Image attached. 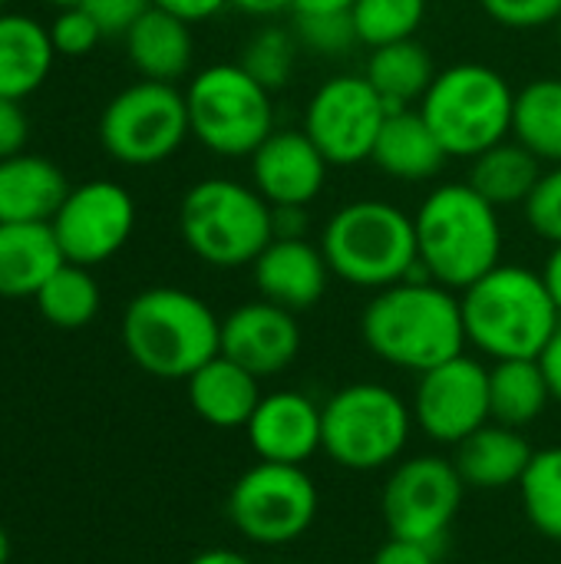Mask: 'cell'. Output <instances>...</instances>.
Instances as JSON below:
<instances>
[{
  "label": "cell",
  "instance_id": "cell-24",
  "mask_svg": "<svg viewBox=\"0 0 561 564\" xmlns=\"http://www.w3.org/2000/svg\"><path fill=\"white\" fill-rule=\"evenodd\" d=\"M122 40H126V56L142 79L179 86V79L192 73V63H195L192 23L159 7L142 13Z\"/></svg>",
  "mask_w": 561,
  "mask_h": 564
},
{
  "label": "cell",
  "instance_id": "cell-16",
  "mask_svg": "<svg viewBox=\"0 0 561 564\" xmlns=\"http://www.w3.org/2000/svg\"><path fill=\"white\" fill-rule=\"evenodd\" d=\"M301 324L298 314L278 307L265 297L245 301L222 317V354L258 380L281 377L301 357Z\"/></svg>",
  "mask_w": 561,
  "mask_h": 564
},
{
  "label": "cell",
  "instance_id": "cell-1",
  "mask_svg": "<svg viewBox=\"0 0 561 564\" xmlns=\"http://www.w3.org/2000/svg\"><path fill=\"white\" fill-rule=\"evenodd\" d=\"M360 337L380 364L413 377L470 347L460 294L427 274L370 294L360 314Z\"/></svg>",
  "mask_w": 561,
  "mask_h": 564
},
{
  "label": "cell",
  "instance_id": "cell-41",
  "mask_svg": "<svg viewBox=\"0 0 561 564\" xmlns=\"http://www.w3.org/2000/svg\"><path fill=\"white\" fill-rule=\"evenodd\" d=\"M370 564H440V552L436 549H427V545H417V542L387 539L374 552Z\"/></svg>",
  "mask_w": 561,
  "mask_h": 564
},
{
  "label": "cell",
  "instance_id": "cell-38",
  "mask_svg": "<svg viewBox=\"0 0 561 564\" xmlns=\"http://www.w3.org/2000/svg\"><path fill=\"white\" fill-rule=\"evenodd\" d=\"M479 7L506 30H546L561 20V0H479Z\"/></svg>",
  "mask_w": 561,
  "mask_h": 564
},
{
  "label": "cell",
  "instance_id": "cell-48",
  "mask_svg": "<svg viewBox=\"0 0 561 564\" xmlns=\"http://www.w3.org/2000/svg\"><path fill=\"white\" fill-rule=\"evenodd\" d=\"M354 0H291L294 13H331V10H350Z\"/></svg>",
  "mask_w": 561,
  "mask_h": 564
},
{
  "label": "cell",
  "instance_id": "cell-49",
  "mask_svg": "<svg viewBox=\"0 0 561 564\" xmlns=\"http://www.w3.org/2000/svg\"><path fill=\"white\" fill-rule=\"evenodd\" d=\"M10 562V539H7V532L0 529V564Z\"/></svg>",
  "mask_w": 561,
  "mask_h": 564
},
{
  "label": "cell",
  "instance_id": "cell-40",
  "mask_svg": "<svg viewBox=\"0 0 561 564\" xmlns=\"http://www.w3.org/2000/svg\"><path fill=\"white\" fill-rule=\"evenodd\" d=\"M26 139H30V119L23 106L17 99L0 96V159L26 152Z\"/></svg>",
  "mask_w": 561,
  "mask_h": 564
},
{
  "label": "cell",
  "instance_id": "cell-22",
  "mask_svg": "<svg viewBox=\"0 0 561 564\" xmlns=\"http://www.w3.org/2000/svg\"><path fill=\"white\" fill-rule=\"evenodd\" d=\"M188 406L215 430H245L261 403V380L225 354L212 357L185 380Z\"/></svg>",
  "mask_w": 561,
  "mask_h": 564
},
{
  "label": "cell",
  "instance_id": "cell-34",
  "mask_svg": "<svg viewBox=\"0 0 561 564\" xmlns=\"http://www.w3.org/2000/svg\"><path fill=\"white\" fill-rule=\"evenodd\" d=\"M298 56H301V43L298 33L288 26H261L258 33H251V40L241 46L238 63L271 93L284 89L298 69Z\"/></svg>",
  "mask_w": 561,
  "mask_h": 564
},
{
  "label": "cell",
  "instance_id": "cell-43",
  "mask_svg": "<svg viewBox=\"0 0 561 564\" xmlns=\"http://www.w3.org/2000/svg\"><path fill=\"white\" fill-rule=\"evenodd\" d=\"M539 367L546 373V383L552 390V400L561 403V324L559 330L552 334V340L546 344V350L539 354Z\"/></svg>",
  "mask_w": 561,
  "mask_h": 564
},
{
  "label": "cell",
  "instance_id": "cell-23",
  "mask_svg": "<svg viewBox=\"0 0 561 564\" xmlns=\"http://www.w3.org/2000/svg\"><path fill=\"white\" fill-rule=\"evenodd\" d=\"M69 188L63 169L46 155L20 152L0 159V225L53 221Z\"/></svg>",
  "mask_w": 561,
  "mask_h": 564
},
{
  "label": "cell",
  "instance_id": "cell-33",
  "mask_svg": "<svg viewBox=\"0 0 561 564\" xmlns=\"http://www.w3.org/2000/svg\"><path fill=\"white\" fill-rule=\"evenodd\" d=\"M430 0H354L350 20L360 46H387L397 40H413L427 20Z\"/></svg>",
  "mask_w": 561,
  "mask_h": 564
},
{
  "label": "cell",
  "instance_id": "cell-30",
  "mask_svg": "<svg viewBox=\"0 0 561 564\" xmlns=\"http://www.w3.org/2000/svg\"><path fill=\"white\" fill-rule=\"evenodd\" d=\"M513 139L522 142L542 165H561V79L536 76L516 89Z\"/></svg>",
  "mask_w": 561,
  "mask_h": 564
},
{
  "label": "cell",
  "instance_id": "cell-2",
  "mask_svg": "<svg viewBox=\"0 0 561 564\" xmlns=\"http://www.w3.org/2000/svg\"><path fill=\"white\" fill-rule=\"evenodd\" d=\"M413 225L423 274L456 294L503 264V212L470 182H443L430 188Z\"/></svg>",
  "mask_w": 561,
  "mask_h": 564
},
{
  "label": "cell",
  "instance_id": "cell-31",
  "mask_svg": "<svg viewBox=\"0 0 561 564\" xmlns=\"http://www.w3.org/2000/svg\"><path fill=\"white\" fill-rule=\"evenodd\" d=\"M33 301H36V311L43 314L46 324H53L60 330H79L99 314L103 294H99V284H96L89 268L66 261L40 288V294Z\"/></svg>",
  "mask_w": 561,
  "mask_h": 564
},
{
  "label": "cell",
  "instance_id": "cell-13",
  "mask_svg": "<svg viewBox=\"0 0 561 564\" xmlns=\"http://www.w3.org/2000/svg\"><path fill=\"white\" fill-rule=\"evenodd\" d=\"M387 116L390 106L364 73H334L311 93L301 129L331 169H354L370 162Z\"/></svg>",
  "mask_w": 561,
  "mask_h": 564
},
{
  "label": "cell",
  "instance_id": "cell-47",
  "mask_svg": "<svg viewBox=\"0 0 561 564\" xmlns=\"http://www.w3.org/2000/svg\"><path fill=\"white\" fill-rule=\"evenodd\" d=\"M185 564H255L248 555L235 552V549H205L195 558H188Z\"/></svg>",
  "mask_w": 561,
  "mask_h": 564
},
{
  "label": "cell",
  "instance_id": "cell-11",
  "mask_svg": "<svg viewBox=\"0 0 561 564\" xmlns=\"http://www.w3.org/2000/svg\"><path fill=\"white\" fill-rule=\"evenodd\" d=\"M321 509V492L304 466L255 463L245 469L225 502L231 529L261 549H284L308 535Z\"/></svg>",
  "mask_w": 561,
  "mask_h": 564
},
{
  "label": "cell",
  "instance_id": "cell-7",
  "mask_svg": "<svg viewBox=\"0 0 561 564\" xmlns=\"http://www.w3.org/2000/svg\"><path fill=\"white\" fill-rule=\"evenodd\" d=\"M413 430V406L387 383L357 380L321 403V453L347 473L393 469Z\"/></svg>",
  "mask_w": 561,
  "mask_h": 564
},
{
  "label": "cell",
  "instance_id": "cell-46",
  "mask_svg": "<svg viewBox=\"0 0 561 564\" xmlns=\"http://www.w3.org/2000/svg\"><path fill=\"white\" fill-rule=\"evenodd\" d=\"M542 281H546V288H549V294H552V301H555L561 314V245H555L549 251V258L542 264Z\"/></svg>",
  "mask_w": 561,
  "mask_h": 564
},
{
  "label": "cell",
  "instance_id": "cell-28",
  "mask_svg": "<svg viewBox=\"0 0 561 564\" xmlns=\"http://www.w3.org/2000/svg\"><path fill=\"white\" fill-rule=\"evenodd\" d=\"M546 165L522 145L516 142L513 135L496 142L493 149L479 152L473 162H470V185L486 198L493 202L499 212L503 208H522L526 198L532 195L536 182L542 178Z\"/></svg>",
  "mask_w": 561,
  "mask_h": 564
},
{
  "label": "cell",
  "instance_id": "cell-32",
  "mask_svg": "<svg viewBox=\"0 0 561 564\" xmlns=\"http://www.w3.org/2000/svg\"><path fill=\"white\" fill-rule=\"evenodd\" d=\"M529 525L561 545V446L536 449L522 482L516 486Z\"/></svg>",
  "mask_w": 561,
  "mask_h": 564
},
{
  "label": "cell",
  "instance_id": "cell-51",
  "mask_svg": "<svg viewBox=\"0 0 561 564\" xmlns=\"http://www.w3.org/2000/svg\"><path fill=\"white\" fill-rule=\"evenodd\" d=\"M555 26H559V43H561V20H559V23H555Z\"/></svg>",
  "mask_w": 561,
  "mask_h": 564
},
{
  "label": "cell",
  "instance_id": "cell-12",
  "mask_svg": "<svg viewBox=\"0 0 561 564\" xmlns=\"http://www.w3.org/2000/svg\"><path fill=\"white\" fill-rule=\"evenodd\" d=\"M466 482L453 459L440 453H420L400 459L380 492V512L390 539L443 549L460 509Z\"/></svg>",
  "mask_w": 561,
  "mask_h": 564
},
{
  "label": "cell",
  "instance_id": "cell-50",
  "mask_svg": "<svg viewBox=\"0 0 561 564\" xmlns=\"http://www.w3.org/2000/svg\"><path fill=\"white\" fill-rule=\"evenodd\" d=\"M50 7H56V10H66V7H83L86 0H46Z\"/></svg>",
  "mask_w": 561,
  "mask_h": 564
},
{
  "label": "cell",
  "instance_id": "cell-19",
  "mask_svg": "<svg viewBox=\"0 0 561 564\" xmlns=\"http://www.w3.org/2000/svg\"><path fill=\"white\" fill-rule=\"evenodd\" d=\"M258 297L294 314L311 311L331 284V268L321 245L308 238H274L251 264Z\"/></svg>",
  "mask_w": 561,
  "mask_h": 564
},
{
  "label": "cell",
  "instance_id": "cell-42",
  "mask_svg": "<svg viewBox=\"0 0 561 564\" xmlns=\"http://www.w3.org/2000/svg\"><path fill=\"white\" fill-rule=\"evenodd\" d=\"M152 7L185 20V23H205L212 17H218L225 7H231V0H152Z\"/></svg>",
  "mask_w": 561,
  "mask_h": 564
},
{
  "label": "cell",
  "instance_id": "cell-20",
  "mask_svg": "<svg viewBox=\"0 0 561 564\" xmlns=\"http://www.w3.org/2000/svg\"><path fill=\"white\" fill-rule=\"evenodd\" d=\"M370 162L393 182L423 185V182H433L446 169L450 152L443 149L436 132L427 126L420 109H390L377 135Z\"/></svg>",
  "mask_w": 561,
  "mask_h": 564
},
{
  "label": "cell",
  "instance_id": "cell-8",
  "mask_svg": "<svg viewBox=\"0 0 561 564\" xmlns=\"http://www.w3.org/2000/svg\"><path fill=\"white\" fill-rule=\"evenodd\" d=\"M450 159L473 162L479 152L513 135L516 89L486 63H453L436 73L417 106Z\"/></svg>",
  "mask_w": 561,
  "mask_h": 564
},
{
  "label": "cell",
  "instance_id": "cell-44",
  "mask_svg": "<svg viewBox=\"0 0 561 564\" xmlns=\"http://www.w3.org/2000/svg\"><path fill=\"white\" fill-rule=\"evenodd\" d=\"M308 208H274V238H308Z\"/></svg>",
  "mask_w": 561,
  "mask_h": 564
},
{
  "label": "cell",
  "instance_id": "cell-26",
  "mask_svg": "<svg viewBox=\"0 0 561 564\" xmlns=\"http://www.w3.org/2000/svg\"><path fill=\"white\" fill-rule=\"evenodd\" d=\"M63 264L66 258L50 221L0 225V297H36Z\"/></svg>",
  "mask_w": 561,
  "mask_h": 564
},
{
  "label": "cell",
  "instance_id": "cell-10",
  "mask_svg": "<svg viewBox=\"0 0 561 564\" xmlns=\"http://www.w3.org/2000/svg\"><path fill=\"white\" fill-rule=\"evenodd\" d=\"M192 135L185 89L175 83L136 79L122 86L99 116V145L129 169L169 162Z\"/></svg>",
  "mask_w": 561,
  "mask_h": 564
},
{
  "label": "cell",
  "instance_id": "cell-4",
  "mask_svg": "<svg viewBox=\"0 0 561 564\" xmlns=\"http://www.w3.org/2000/svg\"><path fill=\"white\" fill-rule=\"evenodd\" d=\"M119 334L129 360L159 380H188L222 354V317L208 301L172 284L139 291L122 311Z\"/></svg>",
  "mask_w": 561,
  "mask_h": 564
},
{
  "label": "cell",
  "instance_id": "cell-45",
  "mask_svg": "<svg viewBox=\"0 0 561 564\" xmlns=\"http://www.w3.org/2000/svg\"><path fill=\"white\" fill-rule=\"evenodd\" d=\"M231 7L248 13V17L268 20V17H278V13L291 10V0H231Z\"/></svg>",
  "mask_w": 561,
  "mask_h": 564
},
{
  "label": "cell",
  "instance_id": "cell-52",
  "mask_svg": "<svg viewBox=\"0 0 561 564\" xmlns=\"http://www.w3.org/2000/svg\"><path fill=\"white\" fill-rule=\"evenodd\" d=\"M3 7H7V0H0V10H3Z\"/></svg>",
  "mask_w": 561,
  "mask_h": 564
},
{
  "label": "cell",
  "instance_id": "cell-15",
  "mask_svg": "<svg viewBox=\"0 0 561 564\" xmlns=\"http://www.w3.org/2000/svg\"><path fill=\"white\" fill-rule=\"evenodd\" d=\"M413 423L436 446H460L493 420L489 367L479 357L460 354L417 377Z\"/></svg>",
  "mask_w": 561,
  "mask_h": 564
},
{
  "label": "cell",
  "instance_id": "cell-25",
  "mask_svg": "<svg viewBox=\"0 0 561 564\" xmlns=\"http://www.w3.org/2000/svg\"><path fill=\"white\" fill-rule=\"evenodd\" d=\"M50 26L20 10H0V96L23 102L53 73Z\"/></svg>",
  "mask_w": 561,
  "mask_h": 564
},
{
  "label": "cell",
  "instance_id": "cell-29",
  "mask_svg": "<svg viewBox=\"0 0 561 564\" xmlns=\"http://www.w3.org/2000/svg\"><path fill=\"white\" fill-rule=\"evenodd\" d=\"M552 390L539 360H499L489 367V410L493 423L526 430L546 416Z\"/></svg>",
  "mask_w": 561,
  "mask_h": 564
},
{
  "label": "cell",
  "instance_id": "cell-9",
  "mask_svg": "<svg viewBox=\"0 0 561 564\" xmlns=\"http://www.w3.org/2000/svg\"><path fill=\"white\" fill-rule=\"evenodd\" d=\"M192 139L218 159H251L278 129L274 93L265 89L238 59L208 63L185 86Z\"/></svg>",
  "mask_w": 561,
  "mask_h": 564
},
{
  "label": "cell",
  "instance_id": "cell-18",
  "mask_svg": "<svg viewBox=\"0 0 561 564\" xmlns=\"http://www.w3.org/2000/svg\"><path fill=\"white\" fill-rule=\"evenodd\" d=\"M245 433L261 463L304 466L321 453V403L301 390L265 393Z\"/></svg>",
  "mask_w": 561,
  "mask_h": 564
},
{
  "label": "cell",
  "instance_id": "cell-37",
  "mask_svg": "<svg viewBox=\"0 0 561 564\" xmlns=\"http://www.w3.org/2000/svg\"><path fill=\"white\" fill-rule=\"evenodd\" d=\"M50 40H53L56 56L79 59V56H89L99 46V40H106V36L86 7H66V10H56V17L50 23Z\"/></svg>",
  "mask_w": 561,
  "mask_h": 564
},
{
  "label": "cell",
  "instance_id": "cell-6",
  "mask_svg": "<svg viewBox=\"0 0 561 564\" xmlns=\"http://www.w3.org/2000/svg\"><path fill=\"white\" fill-rule=\"evenodd\" d=\"M179 235L208 268H251L274 241V208L251 182L208 175L182 195Z\"/></svg>",
  "mask_w": 561,
  "mask_h": 564
},
{
  "label": "cell",
  "instance_id": "cell-17",
  "mask_svg": "<svg viewBox=\"0 0 561 564\" xmlns=\"http://www.w3.org/2000/svg\"><path fill=\"white\" fill-rule=\"evenodd\" d=\"M251 185L271 208H308L327 185L331 162L304 129H274L248 159Z\"/></svg>",
  "mask_w": 561,
  "mask_h": 564
},
{
  "label": "cell",
  "instance_id": "cell-39",
  "mask_svg": "<svg viewBox=\"0 0 561 564\" xmlns=\"http://www.w3.org/2000/svg\"><path fill=\"white\" fill-rule=\"evenodd\" d=\"M83 7L93 13L103 36H126L132 23L152 10V0H86Z\"/></svg>",
  "mask_w": 561,
  "mask_h": 564
},
{
  "label": "cell",
  "instance_id": "cell-35",
  "mask_svg": "<svg viewBox=\"0 0 561 564\" xmlns=\"http://www.w3.org/2000/svg\"><path fill=\"white\" fill-rule=\"evenodd\" d=\"M294 33L301 50H311L314 56L341 59L354 46H360L350 10H331V13H294Z\"/></svg>",
  "mask_w": 561,
  "mask_h": 564
},
{
  "label": "cell",
  "instance_id": "cell-3",
  "mask_svg": "<svg viewBox=\"0 0 561 564\" xmlns=\"http://www.w3.org/2000/svg\"><path fill=\"white\" fill-rule=\"evenodd\" d=\"M460 304L470 347L493 364L539 360L561 324L542 271L513 261L496 264L476 284L460 291Z\"/></svg>",
  "mask_w": 561,
  "mask_h": 564
},
{
  "label": "cell",
  "instance_id": "cell-27",
  "mask_svg": "<svg viewBox=\"0 0 561 564\" xmlns=\"http://www.w3.org/2000/svg\"><path fill=\"white\" fill-rule=\"evenodd\" d=\"M436 63L430 50L413 40H397L387 46H374L364 66V76L380 93L390 109H417L427 96L430 83L436 79Z\"/></svg>",
  "mask_w": 561,
  "mask_h": 564
},
{
  "label": "cell",
  "instance_id": "cell-36",
  "mask_svg": "<svg viewBox=\"0 0 561 564\" xmlns=\"http://www.w3.org/2000/svg\"><path fill=\"white\" fill-rule=\"evenodd\" d=\"M526 225L546 245H561V165H549L522 205Z\"/></svg>",
  "mask_w": 561,
  "mask_h": 564
},
{
  "label": "cell",
  "instance_id": "cell-5",
  "mask_svg": "<svg viewBox=\"0 0 561 564\" xmlns=\"http://www.w3.org/2000/svg\"><path fill=\"white\" fill-rule=\"evenodd\" d=\"M321 251L337 281L370 294L423 274L413 215L387 198L344 202L324 221Z\"/></svg>",
  "mask_w": 561,
  "mask_h": 564
},
{
  "label": "cell",
  "instance_id": "cell-21",
  "mask_svg": "<svg viewBox=\"0 0 561 564\" xmlns=\"http://www.w3.org/2000/svg\"><path fill=\"white\" fill-rule=\"evenodd\" d=\"M536 449L526 440L522 430L486 423L473 436H466L460 446H453V463L466 482V489L476 492H499L509 486H519Z\"/></svg>",
  "mask_w": 561,
  "mask_h": 564
},
{
  "label": "cell",
  "instance_id": "cell-14",
  "mask_svg": "<svg viewBox=\"0 0 561 564\" xmlns=\"http://www.w3.org/2000/svg\"><path fill=\"white\" fill-rule=\"evenodd\" d=\"M50 228L69 264H106L136 231V198L112 178L79 182L66 192Z\"/></svg>",
  "mask_w": 561,
  "mask_h": 564
}]
</instances>
